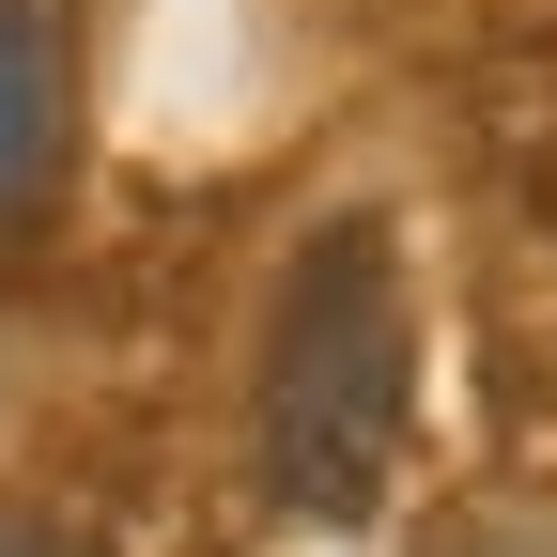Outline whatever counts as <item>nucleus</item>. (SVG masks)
Returning a JSON list of instances; mask_svg holds the SVG:
<instances>
[{"mask_svg":"<svg viewBox=\"0 0 557 557\" xmlns=\"http://www.w3.org/2000/svg\"><path fill=\"white\" fill-rule=\"evenodd\" d=\"M418 434V310H403V248L387 218H325L295 248L263 310V372H248V449H263V496L310 511V527H357Z\"/></svg>","mask_w":557,"mask_h":557,"instance_id":"nucleus-1","label":"nucleus"},{"mask_svg":"<svg viewBox=\"0 0 557 557\" xmlns=\"http://www.w3.org/2000/svg\"><path fill=\"white\" fill-rule=\"evenodd\" d=\"M62 139H78V62H62V0H0V233L47 218Z\"/></svg>","mask_w":557,"mask_h":557,"instance_id":"nucleus-2","label":"nucleus"},{"mask_svg":"<svg viewBox=\"0 0 557 557\" xmlns=\"http://www.w3.org/2000/svg\"><path fill=\"white\" fill-rule=\"evenodd\" d=\"M434 557H557V511L542 496H480V511L434 527Z\"/></svg>","mask_w":557,"mask_h":557,"instance_id":"nucleus-3","label":"nucleus"},{"mask_svg":"<svg viewBox=\"0 0 557 557\" xmlns=\"http://www.w3.org/2000/svg\"><path fill=\"white\" fill-rule=\"evenodd\" d=\"M0 557H32V542H16V527H0Z\"/></svg>","mask_w":557,"mask_h":557,"instance_id":"nucleus-4","label":"nucleus"}]
</instances>
